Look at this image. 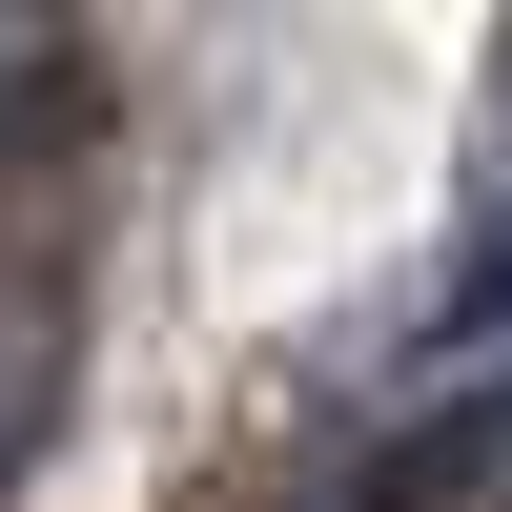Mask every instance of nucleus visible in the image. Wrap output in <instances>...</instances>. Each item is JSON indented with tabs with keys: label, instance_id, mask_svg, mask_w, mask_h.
Segmentation results:
<instances>
[{
	"label": "nucleus",
	"instance_id": "nucleus-1",
	"mask_svg": "<svg viewBox=\"0 0 512 512\" xmlns=\"http://www.w3.org/2000/svg\"><path fill=\"white\" fill-rule=\"evenodd\" d=\"M41 390H62V328H0V472H21V431H41Z\"/></svg>",
	"mask_w": 512,
	"mask_h": 512
}]
</instances>
